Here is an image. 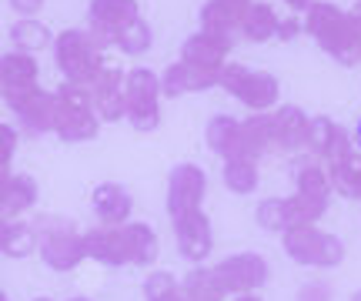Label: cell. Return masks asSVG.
Here are the masks:
<instances>
[{
	"label": "cell",
	"instance_id": "obj_1",
	"mask_svg": "<svg viewBox=\"0 0 361 301\" xmlns=\"http://www.w3.org/2000/svg\"><path fill=\"white\" fill-rule=\"evenodd\" d=\"M305 30L322 44V51L328 57H335L338 64H361V30L348 13H341V7L328 4V0H314L305 11Z\"/></svg>",
	"mask_w": 361,
	"mask_h": 301
},
{
	"label": "cell",
	"instance_id": "obj_2",
	"mask_svg": "<svg viewBox=\"0 0 361 301\" xmlns=\"http://www.w3.org/2000/svg\"><path fill=\"white\" fill-rule=\"evenodd\" d=\"M54 57H57V67H61V74L67 78V84H74V87H90L94 78L101 74V67L107 64L101 44L94 40V34L90 30H74V27L57 34Z\"/></svg>",
	"mask_w": 361,
	"mask_h": 301
},
{
	"label": "cell",
	"instance_id": "obj_3",
	"mask_svg": "<svg viewBox=\"0 0 361 301\" xmlns=\"http://www.w3.org/2000/svg\"><path fill=\"white\" fill-rule=\"evenodd\" d=\"M54 107H57L54 134H61L64 141H90L101 128V118L94 114L87 87L64 84L61 91H54Z\"/></svg>",
	"mask_w": 361,
	"mask_h": 301
},
{
	"label": "cell",
	"instance_id": "obj_4",
	"mask_svg": "<svg viewBox=\"0 0 361 301\" xmlns=\"http://www.w3.org/2000/svg\"><path fill=\"white\" fill-rule=\"evenodd\" d=\"M218 84L228 94H234L245 107L258 111V114H264L268 107L278 104V94H281L274 74H268V70H251V67H245V64H224L221 67Z\"/></svg>",
	"mask_w": 361,
	"mask_h": 301
},
{
	"label": "cell",
	"instance_id": "obj_5",
	"mask_svg": "<svg viewBox=\"0 0 361 301\" xmlns=\"http://www.w3.org/2000/svg\"><path fill=\"white\" fill-rule=\"evenodd\" d=\"M34 231H37L40 258H44V264H51L54 271H71L87 258L84 235H78L64 218H40Z\"/></svg>",
	"mask_w": 361,
	"mask_h": 301
},
{
	"label": "cell",
	"instance_id": "obj_6",
	"mask_svg": "<svg viewBox=\"0 0 361 301\" xmlns=\"http://www.w3.org/2000/svg\"><path fill=\"white\" fill-rule=\"evenodd\" d=\"M161 78L147 67H134L124 78V111L128 121L134 124V131H154L161 124Z\"/></svg>",
	"mask_w": 361,
	"mask_h": 301
},
{
	"label": "cell",
	"instance_id": "obj_7",
	"mask_svg": "<svg viewBox=\"0 0 361 301\" xmlns=\"http://www.w3.org/2000/svg\"><path fill=\"white\" fill-rule=\"evenodd\" d=\"M284 248L298 264H314V268H335L345 262V245L341 238L318 231L314 224H301L284 231Z\"/></svg>",
	"mask_w": 361,
	"mask_h": 301
},
{
	"label": "cell",
	"instance_id": "obj_8",
	"mask_svg": "<svg viewBox=\"0 0 361 301\" xmlns=\"http://www.w3.org/2000/svg\"><path fill=\"white\" fill-rule=\"evenodd\" d=\"M4 101L11 107L17 121H20V131L27 134H47L54 131V118H57V107H54V94L34 87H13V91H0Z\"/></svg>",
	"mask_w": 361,
	"mask_h": 301
},
{
	"label": "cell",
	"instance_id": "obj_9",
	"mask_svg": "<svg viewBox=\"0 0 361 301\" xmlns=\"http://www.w3.org/2000/svg\"><path fill=\"white\" fill-rule=\"evenodd\" d=\"M137 17H141L137 0H90L87 30L101 44V51H107V47H114L117 34L134 24Z\"/></svg>",
	"mask_w": 361,
	"mask_h": 301
},
{
	"label": "cell",
	"instance_id": "obj_10",
	"mask_svg": "<svg viewBox=\"0 0 361 301\" xmlns=\"http://www.w3.org/2000/svg\"><path fill=\"white\" fill-rule=\"evenodd\" d=\"M224 295H251L268 281V262L261 254H234L214 268Z\"/></svg>",
	"mask_w": 361,
	"mask_h": 301
},
{
	"label": "cell",
	"instance_id": "obj_11",
	"mask_svg": "<svg viewBox=\"0 0 361 301\" xmlns=\"http://www.w3.org/2000/svg\"><path fill=\"white\" fill-rule=\"evenodd\" d=\"M305 147H308L311 154H314V161L324 164V171H328L331 164H338L341 157L351 154V137H348V131H345L341 124H335L331 118H311Z\"/></svg>",
	"mask_w": 361,
	"mask_h": 301
},
{
	"label": "cell",
	"instance_id": "obj_12",
	"mask_svg": "<svg viewBox=\"0 0 361 301\" xmlns=\"http://www.w3.org/2000/svg\"><path fill=\"white\" fill-rule=\"evenodd\" d=\"M124 78L128 70L114 64H104L101 74L90 84V104H94V114L101 121H121L128 111H124Z\"/></svg>",
	"mask_w": 361,
	"mask_h": 301
},
{
	"label": "cell",
	"instance_id": "obj_13",
	"mask_svg": "<svg viewBox=\"0 0 361 301\" xmlns=\"http://www.w3.org/2000/svg\"><path fill=\"white\" fill-rule=\"evenodd\" d=\"M207 191V178L197 164H178L171 171L168 181V211L171 218H178L184 211H197L201 208V197Z\"/></svg>",
	"mask_w": 361,
	"mask_h": 301
},
{
	"label": "cell",
	"instance_id": "obj_14",
	"mask_svg": "<svg viewBox=\"0 0 361 301\" xmlns=\"http://www.w3.org/2000/svg\"><path fill=\"white\" fill-rule=\"evenodd\" d=\"M234 37H221V34H194V37L184 40V51H180V61L191 67H201V70H211V74H221V67L228 64V54H231Z\"/></svg>",
	"mask_w": 361,
	"mask_h": 301
},
{
	"label": "cell",
	"instance_id": "obj_15",
	"mask_svg": "<svg viewBox=\"0 0 361 301\" xmlns=\"http://www.w3.org/2000/svg\"><path fill=\"white\" fill-rule=\"evenodd\" d=\"M174 238L180 245V254L188 262H204L207 251H211V224H207L204 211H184L174 218Z\"/></svg>",
	"mask_w": 361,
	"mask_h": 301
},
{
	"label": "cell",
	"instance_id": "obj_16",
	"mask_svg": "<svg viewBox=\"0 0 361 301\" xmlns=\"http://www.w3.org/2000/svg\"><path fill=\"white\" fill-rule=\"evenodd\" d=\"M84 251L87 258L104 264H128V238L124 224H101L84 235Z\"/></svg>",
	"mask_w": 361,
	"mask_h": 301
},
{
	"label": "cell",
	"instance_id": "obj_17",
	"mask_svg": "<svg viewBox=\"0 0 361 301\" xmlns=\"http://www.w3.org/2000/svg\"><path fill=\"white\" fill-rule=\"evenodd\" d=\"M221 74H211V70H201V67H191L178 61L171 64L164 74H161V94L168 97H178V94H191V91H207L218 84Z\"/></svg>",
	"mask_w": 361,
	"mask_h": 301
},
{
	"label": "cell",
	"instance_id": "obj_18",
	"mask_svg": "<svg viewBox=\"0 0 361 301\" xmlns=\"http://www.w3.org/2000/svg\"><path fill=\"white\" fill-rule=\"evenodd\" d=\"M308 114L301 107H281L278 114H271V131H274V147L281 151H295L305 147L308 137Z\"/></svg>",
	"mask_w": 361,
	"mask_h": 301
},
{
	"label": "cell",
	"instance_id": "obj_19",
	"mask_svg": "<svg viewBox=\"0 0 361 301\" xmlns=\"http://www.w3.org/2000/svg\"><path fill=\"white\" fill-rule=\"evenodd\" d=\"M130 208H134V201H130L128 188H121L114 181L94 188V211L104 224H128Z\"/></svg>",
	"mask_w": 361,
	"mask_h": 301
},
{
	"label": "cell",
	"instance_id": "obj_20",
	"mask_svg": "<svg viewBox=\"0 0 361 301\" xmlns=\"http://www.w3.org/2000/svg\"><path fill=\"white\" fill-rule=\"evenodd\" d=\"M245 4H234V0H207L201 7V30L204 34H221V37H231L234 27L241 24L245 17Z\"/></svg>",
	"mask_w": 361,
	"mask_h": 301
},
{
	"label": "cell",
	"instance_id": "obj_21",
	"mask_svg": "<svg viewBox=\"0 0 361 301\" xmlns=\"http://www.w3.org/2000/svg\"><path fill=\"white\" fill-rule=\"evenodd\" d=\"M37 61L24 51L0 54V91H13V87H34L37 84Z\"/></svg>",
	"mask_w": 361,
	"mask_h": 301
},
{
	"label": "cell",
	"instance_id": "obj_22",
	"mask_svg": "<svg viewBox=\"0 0 361 301\" xmlns=\"http://www.w3.org/2000/svg\"><path fill=\"white\" fill-rule=\"evenodd\" d=\"M37 204V181L30 174H11L7 195L0 201V218H17Z\"/></svg>",
	"mask_w": 361,
	"mask_h": 301
},
{
	"label": "cell",
	"instance_id": "obj_23",
	"mask_svg": "<svg viewBox=\"0 0 361 301\" xmlns=\"http://www.w3.org/2000/svg\"><path fill=\"white\" fill-rule=\"evenodd\" d=\"M238 30H241L247 40L261 44V40H268V37L278 34V13H274V7H268V4L251 0L245 17H241V24H238Z\"/></svg>",
	"mask_w": 361,
	"mask_h": 301
},
{
	"label": "cell",
	"instance_id": "obj_24",
	"mask_svg": "<svg viewBox=\"0 0 361 301\" xmlns=\"http://www.w3.org/2000/svg\"><path fill=\"white\" fill-rule=\"evenodd\" d=\"M238 134H241V124L228 114H221L207 124V145L224 161H238Z\"/></svg>",
	"mask_w": 361,
	"mask_h": 301
},
{
	"label": "cell",
	"instance_id": "obj_25",
	"mask_svg": "<svg viewBox=\"0 0 361 301\" xmlns=\"http://www.w3.org/2000/svg\"><path fill=\"white\" fill-rule=\"evenodd\" d=\"M124 238L130 264H151L157 258V235L147 224H124Z\"/></svg>",
	"mask_w": 361,
	"mask_h": 301
},
{
	"label": "cell",
	"instance_id": "obj_26",
	"mask_svg": "<svg viewBox=\"0 0 361 301\" xmlns=\"http://www.w3.org/2000/svg\"><path fill=\"white\" fill-rule=\"evenodd\" d=\"M328 181H331V188L341 191V195L358 197L361 195V154L351 151L348 157H341L338 164H331V168H328Z\"/></svg>",
	"mask_w": 361,
	"mask_h": 301
},
{
	"label": "cell",
	"instance_id": "obj_27",
	"mask_svg": "<svg viewBox=\"0 0 361 301\" xmlns=\"http://www.w3.org/2000/svg\"><path fill=\"white\" fill-rule=\"evenodd\" d=\"M11 40H13L17 51L34 54V51H44V47H47L51 30L40 24V20H34V17H20V20L11 27Z\"/></svg>",
	"mask_w": 361,
	"mask_h": 301
},
{
	"label": "cell",
	"instance_id": "obj_28",
	"mask_svg": "<svg viewBox=\"0 0 361 301\" xmlns=\"http://www.w3.org/2000/svg\"><path fill=\"white\" fill-rule=\"evenodd\" d=\"M34 248H37V231L24 221H7L4 241H0V251H4V254H7V258H27Z\"/></svg>",
	"mask_w": 361,
	"mask_h": 301
},
{
	"label": "cell",
	"instance_id": "obj_29",
	"mask_svg": "<svg viewBox=\"0 0 361 301\" xmlns=\"http://www.w3.org/2000/svg\"><path fill=\"white\" fill-rule=\"evenodd\" d=\"M180 291H184V298L188 301H221L224 298V288H221L218 275L207 271V268H194Z\"/></svg>",
	"mask_w": 361,
	"mask_h": 301
},
{
	"label": "cell",
	"instance_id": "obj_30",
	"mask_svg": "<svg viewBox=\"0 0 361 301\" xmlns=\"http://www.w3.org/2000/svg\"><path fill=\"white\" fill-rule=\"evenodd\" d=\"M151 40H154V34H151L147 20H144V17H137L134 24L124 27V30L117 34L114 47H121V51L128 54V57H141V54L151 51Z\"/></svg>",
	"mask_w": 361,
	"mask_h": 301
},
{
	"label": "cell",
	"instance_id": "obj_31",
	"mask_svg": "<svg viewBox=\"0 0 361 301\" xmlns=\"http://www.w3.org/2000/svg\"><path fill=\"white\" fill-rule=\"evenodd\" d=\"M258 224H264L268 231H291L295 228V214H291V201L288 197H271L258 208Z\"/></svg>",
	"mask_w": 361,
	"mask_h": 301
},
{
	"label": "cell",
	"instance_id": "obj_32",
	"mask_svg": "<svg viewBox=\"0 0 361 301\" xmlns=\"http://www.w3.org/2000/svg\"><path fill=\"white\" fill-rule=\"evenodd\" d=\"M224 184L234 195H251L258 188V168L255 161H228L224 164Z\"/></svg>",
	"mask_w": 361,
	"mask_h": 301
},
{
	"label": "cell",
	"instance_id": "obj_33",
	"mask_svg": "<svg viewBox=\"0 0 361 301\" xmlns=\"http://www.w3.org/2000/svg\"><path fill=\"white\" fill-rule=\"evenodd\" d=\"M171 291H178V281H174L171 271H154V275H147V281H144V295H147V301L168 298Z\"/></svg>",
	"mask_w": 361,
	"mask_h": 301
},
{
	"label": "cell",
	"instance_id": "obj_34",
	"mask_svg": "<svg viewBox=\"0 0 361 301\" xmlns=\"http://www.w3.org/2000/svg\"><path fill=\"white\" fill-rule=\"evenodd\" d=\"M13 151H17V131L11 124H0V171L11 168Z\"/></svg>",
	"mask_w": 361,
	"mask_h": 301
},
{
	"label": "cell",
	"instance_id": "obj_35",
	"mask_svg": "<svg viewBox=\"0 0 361 301\" xmlns=\"http://www.w3.org/2000/svg\"><path fill=\"white\" fill-rule=\"evenodd\" d=\"M298 301H331V288H328L324 281H311V285L301 288Z\"/></svg>",
	"mask_w": 361,
	"mask_h": 301
},
{
	"label": "cell",
	"instance_id": "obj_36",
	"mask_svg": "<svg viewBox=\"0 0 361 301\" xmlns=\"http://www.w3.org/2000/svg\"><path fill=\"white\" fill-rule=\"evenodd\" d=\"M11 7L20 13V17H34V13L44 7V0H11Z\"/></svg>",
	"mask_w": 361,
	"mask_h": 301
},
{
	"label": "cell",
	"instance_id": "obj_37",
	"mask_svg": "<svg viewBox=\"0 0 361 301\" xmlns=\"http://www.w3.org/2000/svg\"><path fill=\"white\" fill-rule=\"evenodd\" d=\"M298 30H301V24H298L295 17H288V20H278V37H281V40H295Z\"/></svg>",
	"mask_w": 361,
	"mask_h": 301
},
{
	"label": "cell",
	"instance_id": "obj_38",
	"mask_svg": "<svg viewBox=\"0 0 361 301\" xmlns=\"http://www.w3.org/2000/svg\"><path fill=\"white\" fill-rule=\"evenodd\" d=\"M11 174H13V171H7V168L0 171V201H4V195H7V184H11Z\"/></svg>",
	"mask_w": 361,
	"mask_h": 301
},
{
	"label": "cell",
	"instance_id": "obj_39",
	"mask_svg": "<svg viewBox=\"0 0 361 301\" xmlns=\"http://www.w3.org/2000/svg\"><path fill=\"white\" fill-rule=\"evenodd\" d=\"M284 4H288L291 11H308V7L314 4V0H284Z\"/></svg>",
	"mask_w": 361,
	"mask_h": 301
},
{
	"label": "cell",
	"instance_id": "obj_40",
	"mask_svg": "<svg viewBox=\"0 0 361 301\" xmlns=\"http://www.w3.org/2000/svg\"><path fill=\"white\" fill-rule=\"evenodd\" d=\"M234 301H261V298H255V295H241V298H234Z\"/></svg>",
	"mask_w": 361,
	"mask_h": 301
},
{
	"label": "cell",
	"instance_id": "obj_41",
	"mask_svg": "<svg viewBox=\"0 0 361 301\" xmlns=\"http://www.w3.org/2000/svg\"><path fill=\"white\" fill-rule=\"evenodd\" d=\"M355 145H358V151H361V124H358V131H355Z\"/></svg>",
	"mask_w": 361,
	"mask_h": 301
},
{
	"label": "cell",
	"instance_id": "obj_42",
	"mask_svg": "<svg viewBox=\"0 0 361 301\" xmlns=\"http://www.w3.org/2000/svg\"><path fill=\"white\" fill-rule=\"evenodd\" d=\"M351 301H361V288H358V291H355V295H351Z\"/></svg>",
	"mask_w": 361,
	"mask_h": 301
},
{
	"label": "cell",
	"instance_id": "obj_43",
	"mask_svg": "<svg viewBox=\"0 0 361 301\" xmlns=\"http://www.w3.org/2000/svg\"><path fill=\"white\" fill-rule=\"evenodd\" d=\"M0 301H7V295H4V291H0Z\"/></svg>",
	"mask_w": 361,
	"mask_h": 301
},
{
	"label": "cell",
	"instance_id": "obj_44",
	"mask_svg": "<svg viewBox=\"0 0 361 301\" xmlns=\"http://www.w3.org/2000/svg\"><path fill=\"white\" fill-rule=\"evenodd\" d=\"M74 301H87V298H74Z\"/></svg>",
	"mask_w": 361,
	"mask_h": 301
},
{
	"label": "cell",
	"instance_id": "obj_45",
	"mask_svg": "<svg viewBox=\"0 0 361 301\" xmlns=\"http://www.w3.org/2000/svg\"><path fill=\"white\" fill-rule=\"evenodd\" d=\"M37 301H47V298H37Z\"/></svg>",
	"mask_w": 361,
	"mask_h": 301
}]
</instances>
